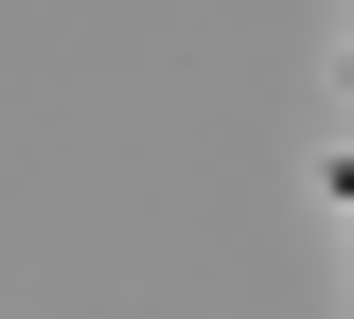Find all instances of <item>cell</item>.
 I'll use <instances>...</instances> for the list:
<instances>
[{"label": "cell", "mask_w": 354, "mask_h": 319, "mask_svg": "<svg viewBox=\"0 0 354 319\" xmlns=\"http://www.w3.org/2000/svg\"><path fill=\"white\" fill-rule=\"evenodd\" d=\"M337 195H354V178H337Z\"/></svg>", "instance_id": "cell-1"}]
</instances>
